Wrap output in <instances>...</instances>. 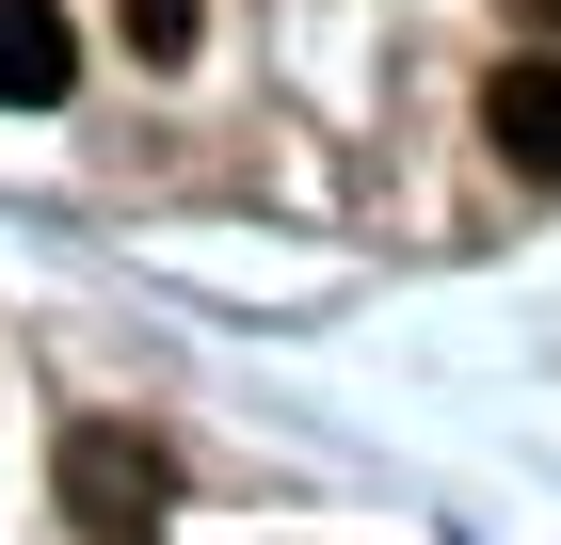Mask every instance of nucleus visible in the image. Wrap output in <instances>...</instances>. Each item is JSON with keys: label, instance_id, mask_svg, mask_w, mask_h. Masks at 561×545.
Returning <instances> with one entry per match:
<instances>
[{"label": "nucleus", "instance_id": "2", "mask_svg": "<svg viewBox=\"0 0 561 545\" xmlns=\"http://www.w3.org/2000/svg\"><path fill=\"white\" fill-rule=\"evenodd\" d=\"M481 128H497V161H514V177L561 193V65H497V81H481Z\"/></svg>", "mask_w": 561, "mask_h": 545}, {"label": "nucleus", "instance_id": "4", "mask_svg": "<svg viewBox=\"0 0 561 545\" xmlns=\"http://www.w3.org/2000/svg\"><path fill=\"white\" fill-rule=\"evenodd\" d=\"M113 33H129V65H193V0H113Z\"/></svg>", "mask_w": 561, "mask_h": 545}, {"label": "nucleus", "instance_id": "1", "mask_svg": "<svg viewBox=\"0 0 561 545\" xmlns=\"http://www.w3.org/2000/svg\"><path fill=\"white\" fill-rule=\"evenodd\" d=\"M161 513H176V450L161 433H129V418L65 433V530L81 545H161Z\"/></svg>", "mask_w": 561, "mask_h": 545}, {"label": "nucleus", "instance_id": "3", "mask_svg": "<svg viewBox=\"0 0 561 545\" xmlns=\"http://www.w3.org/2000/svg\"><path fill=\"white\" fill-rule=\"evenodd\" d=\"M65 81H81V33H65V0H0V113H48Z\"/></svg>", "mask_w": 561, "mask_h": 545}, {"label": "nucleus", "instance_id": "5", "mask_svg": "<svg viewBox=\"0 0 561 545\" xmlns=\"http://www.w3.org/2000/svg\"><path fill=\"white\" fill-rule=\"evenodd\" d=\"M529 16H546V33H561V0H529Z\"/></svg>", "mask_w": 561, "mask_h": 545}]
</instances>
